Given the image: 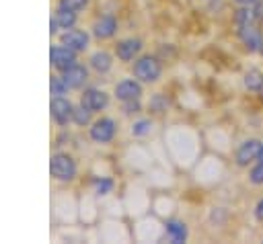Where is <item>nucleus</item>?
I'll list each match as a JSON object with an SVG mask.
<instances>
[{
	"mask_svg": "<svg viewBox=\"0 0 263 244\" xmlns=\"http://www.w3.org/2000/svg\"><path fill=\"white\" fill-rule=\"evenodd\" d=\"M115 133H117V123L111 117H99L97 121L90 123V129H88L90 139L97 141V144H109V141H113Z\"/></svg>",
	"mask_w": 263,
	"mask_h": 244,
	"instance_id": "nucleus-4",
	"label": "nucleus"
},
{
	"mask_svg": "<svg viewBox=\"0 0 263 244\" xmlns=\"http://www.w3.org/2000/svg\"><path fill=\"white\" fill-rule=\"evenodd\" d=\"M53 18H55L58 27L64 29V31H68V29H72V27L76 25V12H74V10H68V8H60V6H58Z\"/></svg>",
	"mask_w": 263,
	"mask_h": 244,
	"instance_id": "nucleus-17",
	"label": "nucleus"
},
{
	"mask_svg": "<svg viewBox=\"0 0 263 244\" xmlns=\"http://www.w3.org/2000/svg\"><path fill=\"white\" fill-rule=\"evenodd\" d=\"M86 4H88V0H60L58 2L60 8H68V10H74V12L82 10Z\"/></svg>",
	"mask_w": 263,
	"mask_h": 244,
	"instance_id": "nucleus-23",
	"label": "nucleus"
},
{
	"mask_svg": "<svg viewBox=\"0 0 263 244\" xmlns=\"http://www.w3.org/2000/svg\"><path fill=\"white\" fill-rule=\"evenodd\" d=\"M249 182L255 185V187H261L263 185V162L261 160H257L251 166V170H249Z\"/></svg>",
	"mask_w": 263,
	"mask_h": 244,
	"instance_id": "nucleus-20",
	"label": "nucleus"
},
{
	"mask_svg": "<svg viewBox=\"0 0 263 244\" xmlns=\"http://www.w3.org/2000/svg\"><path fill=\"white\" fill-rule=\"evenodd\" d=\"M117 100L127 103V100H138L142 96V82L138 78H123L115 84L113 88Z\"/></svg>",
	"mask_w": 263,
	"mask_h": 244,
	"instance_id": "nucleus-7",
	"label": "nucleus"
},
{
	"mask_svg": "<svg viewBox=\"0 0 263 244\" xmlns=\"http://www.w3.org/2000/svg\"><path fill=\"white\" fill-rule=\"evenodd\" d=\"M88 62H90V68H92V70H97L99 74H105V72H109L111 66H113V55H111L109 51L99 49V51H95V53L88 57Z\"/></svg>",
	"mask_w": 263,
	"mask_h": 244,
	"instance_id": "nucleus-16",
	"label": "nucleus"
},
{
	"mask_svg": "<svg viewBox=\"0 0 263 244\" xmlns=\"http://www.w3.org/2000/svg\"><path fill=\"white\" fill-rule=\"evenodd\" d=\"M132 72L142 84H154L162 76V64L154 55H140L136 57Z\"/></svg>",
	"mask_w": 263,
	"mask_h": 244,
	"instance_id": "nucleus-1",
	"label": "nucleus"
},
{
	"mask_svg": "<svg viewBox=\"0 0 263 244\" xmlns=\"http://www.w3.org/2000/svg\"><path fill=\"white\" fill-rule=\"evenodd\" d=\"M164 230H166L168 240H171V242H175V244H181V242H185V240L189 238L187 223H185V221H181V219H168V221L164 223Z\"/></svg>",
	"mask_w": 263,
	"mask_h": 244,
	"instance_id": "nucleus-14",
	"label": "nucleus"
},
{
	"mask_svg": "<svg viewBox=\"0 0 263 244\" xmlns=\"http://www.w3.org/2000/svg\"><path fill=\"white\" fill-rule=\"evenodd\" d=\"M261 146H263V141L257 139V137H249V139H245V141L236 148V152H234V162H236V166L247 168L249 164H255L257 158H259Z\"/></svg>",
	"mask_w": 263,
	"mask_h": 244,
	"instance_id": "nucleus-5",
	"label": "nucleus"
},
{
	"mask_svg": "<svg viewBox=\"0 0 263 244\" xmlns=\"http://www.w3.org/2000/svg\"><path fill=\"white\" fill-rule=\"evenodd\" d=\"M88 41H90V37H88V33L86 31H82V29H68V31H64L62 33V43L64 45H68L70 49H74L76 53L78 51H84L86 47H88Z\"/></svg>",
	"mask_w": 263,
	"mask_h": 244,
	"instance_id": "nucleus-12",
	"label": "nucleus"
},
{
	"mask_svg": "<svg viewBox=\"0 0 263 244\" xmlns=\"http://www.w3.org/2000/svg\"><path fill=\"white\" fill-rule=\"evenodd\" d=\"M92 187H95V193H97V195H107V193H111V189H113V180L107 178V176H97V178L92 180Z\"/></svg>",
	"mask_w": 263,
	"mask_h": 244,
	"instance_id": "nucleus-21",
	"label": "nucleus"
},
{
	"mask_svg": "<svg viewBox=\"0 0 263 244\" xmlns=\"http://www.w3.org/2000/svg\"><path fill=\"white\" fill-rule=\"evenodd\" d=\"M242 84L249 92H255V94H261L263 92V72L257 70V68H251L245 72L242 76Z\"/></svg>",
	"mask_w": 263,
	"mask_h": 244,
	"instance_id": "nucleus-15",
	"label": "nucleus"
},
{
	"mask_svg": "<svg viewBox=\"0 0 263 244\" xmlns=\"http://www.w3.org/2000/svg\"><path fill=\"white\" fill-rule=\"evenodd\" d=\"M49 88H51V94H53V96H62V94H66L68 84L64 82V78H62V76H51Z\"/></svg>",
	"mask_w": 263,
	"mask_h": 244,
	"instance_id": "nucleus-22",
	"label": "nucleus"
},
{
	"mask_svg": "<svg viewBox=\"0 0 263 244\" xmlns=\"http://www.w3.org/2000/svg\"><path fill=\"white\" fill-rule=\"evenodd\" d=\"M64 82L68 84V88H82L88 80V70L82 64H74L72 68L64 70Z\"/></svg>",
	"mask_w": 263,
	"mask_h": 244,
	"instance_id": "nucleus-13",
	"label": "nucleus"
},
{
	"mask_svg": "<svg viewBox=\"0 0 263 244\" xmlns=\"http://www.w3.org/2000/svg\"><path fill=\"white\" fill-rule=\"evenodd\" d=\"M49 172H51V176H53L55 180L70 182V180L76 178L78 166H76V162H74L72 156H68V154H64V152H58V154H53L51 160H49Z\"/></svg>",
	"mask_w": 263,
	"mask_h": 244,
	"instance_id": "nucleus-2",
	"label": "nucleus"
},
{
	"mask_svg": "<svg viewBox=\"0 0 263 244\" xmlns=\"http://www.w3.org/2000/svg\"><path fill=\"white\" fill-rule=\"evenodd\" d=\"M115 33H117V18H115L113 14H103V16H99V18L95 21V25H92V35H95L97 39H101V41L111 39Z\"/></svg>",
	"mask_w": 263,
	"mask_h": 244,
	"instance_id": "nucleus-11",
	"label": "nucleus"
},
{
	"mask_svg": "<svg viewBox=\"0 0 263 244\" xmlns=\"http://www.w3.org/2000/svg\"><path fill=\"white\" fill-rule=\"evenodd\" d=\"M90 115H92V111L80 103L78 107H74V113H72V121H74L76 125H86V123H90Z\"/></svg>",
	"mask_w": 263,
	"mask_h": 244,
	"instance_id": "nucleus-18",
	"label": "nucleus"
},
{
	"mask_svg": "<svg viewBox=\"0 0 263 244\" xmlns=\"http://www.w3.org/2000/svg\"><path fill=\"white\" fill-rule=\"evenodd\" d=\"M49 111H51V119L58 125H68L72 121L74 105L68 98H64V96H53L51 98V105H49Z\"/></svg>",
	"mask_w": 263,
	"mask_h": 244,
	"instance_id": "nucleus-8",
	"label": "nucleus"
},
{
	"mask_svg": "<svg viewBox=\"0 0 263 244\" xmlns=\"http://www.w3.org/2000/svg\"><path fill=\"white\" fill-rule=\"evenodd\" d=\"M257 160H261V162H263V146H261V152H259V158H257Z\"/></svg>",
	"mask_w": 263,
	"mask_h": 244,
	"instance_id": "nucleus-26",
	"label": "nucleus"
},
{
	"mask_svg": "<svg viewBox=\"0 0 263 244\" xmlns=\"http://www.w3.org/2000/svg\"><path fill=\"white\" fill-rule=\"evenodd\" d=\"M253 215H255L257 221H263V197L257 201V205H255V209H253Z\"/></svg>",
	"mask_w": 263,
	"mask_h": 244,
	"instance_id": "nucleus-24",
	"label": "nucleus"
},
{
	"mask_svg": "<svg viewBox=\"0 0 263 244\" xmlns=\"http://www.w3.org/2000/svg\"><path fill=\"white\" fill-rule=\"evenodd\" d=\"M140 51H142V41H140L138 37L121 39V41H117V45H115V55H117V59H121V62H132V59H136Z\"/></svg>",
	"mask_w": 263,
	"mask_h": 244,
	"instance_id": "nucleus-9",
	"label": "nucleus"
},
{
	"mask_svg": "<svg viewBox=\"0 0 263 244\" xmlns=\"http://www.w3.org/2000/svg\"><path fill=\"white\" fill-rule=\"evenodd\" d=\"M236 35L240 39V43L245 45L247 51L257 53L263 49V33L259 29V23H251V25H240L236 27Z\"/></svg>",
	"mask_w": 263,
	"mask_h": 244,
	"instance_id": "nucleus-3",
	"label": "nucleus"
},
{
	"mask_svg": "<svg viewBox=\"0 0 263 244\" xmlns=\"http://www.w3.org/2000/svg\"><path fill=\"white\" fill-rule=\"evenodd\" d=\"M49 59H51V66H53L55 70L64 72V70H68V68H72V66L76 64V51L70 49L68 45L60 43V45H53V47H51Z\"/></svg>",
	"mask_w": 263,
	"mask_h": 244,
	"instance_id": "nucleus-6",
	"label": "nucleus"
},
{
	"mask_svg": "<svg viewBox=\"0 0 263 244\" xmlns=\"http://www.w3.org/2000/svg\"><path fill=\"white\" fill-rule=\"evenodd\" d=\"M234 4H238V6H251V4H255L257 0H232Z\"/></svg>",
	"mask_w": 263,
	"mask_h": 244,
	"instance_id": "nucleus-25",
	"label": "nucleus"
},
{
	"mask_svg": "<svg viewBox=\"0 0 263 244\" xmlns=\"http://www.w3.org/2000/svg\"><path fill=\"white\" fill-rule=\"evenodd\" d=\"M150 131H152V121L150 119H138V121L132 123V135H136V137H144Z\"/></svg>",
	"mask_w": 263,
	"mask_h": 244,
	"instance_id": "nucleus-19",
	"label": "nucleus"
},
{
	"mask_svg": "<svg viewBox=\"0 0 263 244\" xmlns=\"http://www.w3.org/2000/svg\"><path fill=\"white\" fill-rule=\"evenodd\" d=\"M80 103H82L84 107H88L92 113H97V111L107 109V105H109V94H107L105 90H101V88H86V90L82 92Z\"/></svg>",
	"mask_w": 263,
	"mask_h": 244,
	"instance_id": "nucleus-10",
	"label": "nucleus"
}]
</instances>
